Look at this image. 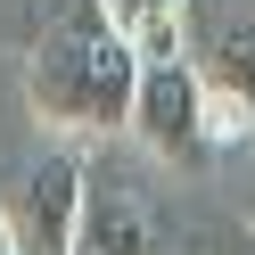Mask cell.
Instances as JSON below:
<instances>
[{"instance_id": "7a4b0ae2", "label": "cell", "mask_w": 255, "mask_h": 255, "mask_svg": "<svg viewBox=\"0 0 255 255\" xmlns=\"http://www.w3.org/2000/svg\"><path fill=\"white\" fill-rule=\"evenodd\" d=\"M83 206H91V173L74 148H50L25 165V181L0 198V231L17 255H74L83 239Z\"/></svg>"}, {"instance_id": "52a82bcc", "label": "cell", "mask_w": 255, "mask_h": 255, "mask_svg": "<svg viewBox=\"0 0 255 255\" xmlns=\"http://www.w3.org/2000/svg\"><path fill=\"white\" fill-rule=\"evenodd\" d=\"M247 140H255V99L206 83V148H247Z\"/></svg>"}, {"instance_id": "ba28073f", "label": "cell", "mask_w": 255, "mask_h": 255, "mask_svg": "<svg viewBox=\"0 0 255 255\" xmlns=\"http://www.w3.org/2000/svg\"><path fill=\"white\" fill-rule=\"evenodd\" d=\"M239 255H255V231H247V239H239Z\"/></svg>"}, {"instance_id": "6da1fadb", "label": "cell", "mask_w": 255, "mask_h": 255, "mask_svg": "<svg viewBox=\"0 0 255 255\" xmlns=\"http://www.w3.org/2000/svg\"><path fill=\"white\" fill-rule=\"evenodd\" d=\"M132 91H140L132 41H116L107 17H91V8H74L58 33H41L25 50V107H33V124H50L66 140L132 132Z\"/></svg>"}, {"instance_id": "277c9868", "label": "cell", "mask_w": 255, "mask_h": 255, "mask_svg": "<svg viewBox=\"0 0 255 255\" xmlns=\"http://www.w3.org/2000/svg\"><path fill=\"white\" fill-rule=\"evenodd\" d=\"M74 255H165L156 247V214L140 189H99L91 181V206H83V239Z\"/></svg>"}, {"instance_id": "3957f363", "label": "cell", "mask_w": 255, "mask_h": 255, "mask_svg": "<svg viewBox=\"0 0 255 255\" xmlns=\"http://www.w3.org/2000/svg\"><path fill=\"white\" fill-rule=\"evenodd\" d=\"M132 140L156 148V156H206V74L189 66V58H156V66H140Z\"/></svg>"}, {"instance_id": "9c48e42d", "label": "cell", "mask_w": 255, "mask_h": 255, "mask_svg": "<svg viewBox=\"0 0 255 255\" xmlns=\"http://www.w3.org/2000/svg\"><path fill=\"white\" fill-rule=\"evenodd\" d=\"M0 255H17V247H8V231H0Z\"/></svg>"}, {"instance_id": "5b68a950", "label": "cell", "mask_w": 255, "mask_h": 255, "mask_svg": "<svg viewBox=\"0 0 255 255\" xmlns=\"http://www.w3.org/2000/svg\"><path fill=\"white\" fill-rule=\"evenodd\" d=\"M99 17L116 41H132L140 66H156V58H189L181 33H189V0H99Z\"/></svg>"}, {"instance_id": "8992f818", "label": "cell", "mask_w": 255, "mask_h": 255, "mask_svg": "<svg viewBox=\"0 0 255 255\" xmlns=\"http://www.w3.org/2000/svg\"><path fill=\"white\" fill-rule=\"evenodd\" d=\"M189 66H198L214 91H247V99H255V17H222L214 33L198 41Z\"/></svg>"}]
</instances>
